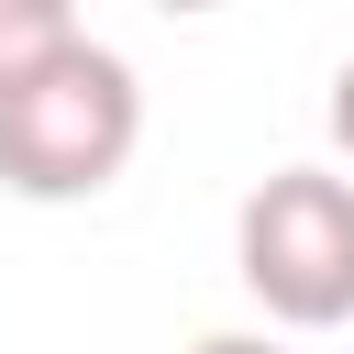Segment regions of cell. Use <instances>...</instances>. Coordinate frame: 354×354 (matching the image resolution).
<instances>
[{"label":"cell","instance_id":"1","mask_svg":"<svg viewBox=\"0 0 354 354\" xmlns=\"http://www.w3.org/2000/svg\"><path fill=\"white\" fill-rule=\"evenodd\" d=\"M133 144H144V77L100 33H77L33 88L0 100V188L11 199H44V210L100 199L133 166Z\"/></svg>","mask_w":354,"mask_h":354},{"label":"cell","instance_id":"2","mask_svg":"<svg viewBox=\"0 0 354 354\" xmlns=\"http://www.w3.org/2000/svg\"><path fill=\"white\" fill-rule=\"evenodd\" d=\"M232 277L288 332L354 321V177L343 166H277L232 210Z\"/></svg>","mask_w":354,"mask_h":354},{"label":"cell","instance_id":"3","mask_svg":"<svg viewBox=\"0 0 354 354\" xmlns=\"http://www.w3.org/2000/svg\"><path fill=\"white\" fill-rule=\"evenodd\" d=\"M77 33H88V22H77L66 0H0V100H11V88H33Z\"/></svg>","mask_w":354,"mask_h":354},{"label":"cell","instance_id":"4","mask_svg":"<svg viewBox=\"0 0 354 354\" xmlns=\"http://www.w3.org/2000/svg\"><path fill=\"white\" fill-rule=\"evenodd\" d=\"M188 354H288V343H277V332H199Z\"/></svg>","mask_w":354,"mask_h":354},{"label":"cell","instance_id":"5","mask_svg":"<svg viewBox=\"0 0 354 354\" xmlns=\"http://www.w3.org/2000/svg\"><path fill=\"white\" fill-rule=\"evenodd\" d=\"M332 144H343V166H354V55H343V77H332Z\"/></svg>","mask_w":354,"mask_h":354}]
</instances>
